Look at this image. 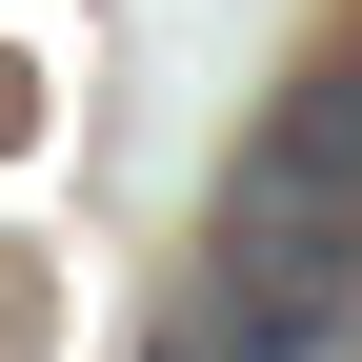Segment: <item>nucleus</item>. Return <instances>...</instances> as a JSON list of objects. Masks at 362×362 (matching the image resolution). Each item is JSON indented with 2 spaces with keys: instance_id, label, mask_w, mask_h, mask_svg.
I'll return each instance as SVG.
<instances>
[{
  "instance_id": "nucleus-1",
  "label": "nucleus",
  "mask_w": 362,
  "mask_h": 362,
  "mask_svg": "<svg viewBox=\"0 0 362 362\" xmlns=\"http://www.w3.org/2000/svg\"><path fill=\"white\" fill-rule=\"evenodd\" d=\"M221 342L242 362H342L362 342V40L262 101L221 181Z\"/></svg>"
}]
</instances>
